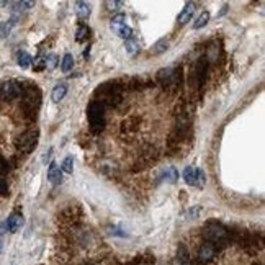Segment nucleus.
I'll return each instance as SVG.
<instances>
[{
  "instance_id": "obj_10",
  "label": "nucleus",
  "mask_w": 265,
  "mask_h": 265,
  "mask_svg": "<svg viewBox=\"0 0 265 265\" xmlns=\"http://www.w3.org/2000/svg\"><path fill=\"white\" fill-rule=\"evenodd\" d=\"M159 179L166 180V182H169V183H175L177 179H179V174H177V170L174 169V167H167L166 170H162V174Z\"/></svg>"
},
{
  "instance_id": "obj_22",
  "label": "nucleus",
  "mask_w": 265,
  "mask_h": 265,
  "mask_svg": "<svg viewBox=\"0 0 265 265\" xmlns=\"http://www.w3.org/2000/svg\"><path fill=\"white\" fill-rule=\"evenodd\" d=\"M208 21H210V13H208V12H203L201 15L197 18L195 23H193V28H195V30H200V28H203V26H205L206 23H208Z\"/></svg>"
},
{
  "instance_id": "obj_23",
  "label": "nucleus",
  "mask_w": 265,
  "mask_h": 265,
  "mask_svg": "<svg viewBox=\"0 0 265 265\" xmlns=\"http://www.w3.org/2000/svg\"><path fill=\"white\" fill-rule=\"evenodd\" d=\"M61 170H64L66 174H72L74 170V159L72 157H66L64 162H63V167H61Z\"/></svg>"
},
{
  "instance_id": "obj_20",
  "label": "nucleus",
  "mask_w": 265,
  "mask_h": 265,
  "mask_svg": "<svg viewBox=\"0 0 265 265\" xmlns=\"http://www.w3.org/2000/svg\"><path fill=\"white\" fill-rule=\"evenodd\" d=\"M125 50H126V52L128 54H136V52L139 51V43L136 41V39H132V38H130V39H126L125 41Z\"/></svg>"
},
{
  "instance_id": "obj_18",
  "label": "nucleus",
  "mask_w": 265,
  "mask_h": 265,
  "mask_svg": "<svg viewBox=\"0 0 265 265\" xmlns=\"http://www.w3.org/2000/svg\"><path fill=\"white\" fill-rule=\"evenodd\" d=\"M43 61H44V69H50V70H52L57 66V56L54 54V52H51V54H46L43 57Z\"/></svg>"
},
{
  "instance_id": "obj_6",
  "label": "nucleus",
  "mask_w": 265,
  "mask_h": 265,
  "mask_svg": "<svg viewBox=\"0 0 265 265\" xmlns=\"http://www.w3.org/2000/svg\"><path fill=\"white\" fill-rule=\"evenodd\" d=\"M7 228H8V231L10 232H17V231H20L21 226H23V216H21V213H12L10 216H8V219H7Z\"/></svg>"
},
{
  "instance_id": "obj_9",
  "label": "nucleus",
  "mask_w": 265,
  "mask_h": 265,
  "mask_svg": "<svg viewBox=\"0 0 265 265\" xmlns=\"http://www.w3.org/2000/svg\"><path fill=\"white\" fill-rule=\"evenodd\" d=\"M48 179H50L51 183L57 185L63 179V174H61V167L56 164V162H51L50 164V169H48Z\"/></svg>"
},
{
  "instance_id": "obj_5",
  "label": "nucleus",
  "mask_w": 265,
  "mask_h": 265,
  "mask_svg": "<svg viewBox=\"0 0 265 265\" xmlns=\"http://www.w3.org/2000/svg\"><path fill=\"white\" fill-rule=\"evenodd\" d=\"M159 79L164 87H174L177 81H180V74H177V69H166L159 72Z\"/></svg>"
},
{
  "instance_id": "obj_26",
  "label": "nucleus",
  "mask_w": 265,
  "mask_h": 265,
  "mask_svg": "<svg viewBox=\"0 0 265 265\" xmlns=\"http://www.w3.org/2000/svg\"><path fill=\"white\" fill-rule=\"evenodd\" d=\"M44 69V61H43V57H38L36 61H34V70H41Z\"/></svg>"
},
{
  "instance_id": "obj_3",
  "label": "nucleus",
  "mask_w": 265,
  "mask_h": 265,
  "mask_svg": "<svg viewBox=\"0 0 265 265\" xmlns=\"http://www.w3.org/2000/svg\"><path fill=\"white\" fill-rule=\"evenodd\" d=\"M183 180H185V183L192 185V187H198V188L205 187V182H206L205 172H203L201 169H197V167H193V166L185 167Z\"/></svg>"
},
{
  "instance_id": "obj_13",
  "label": "nucleus",
  "mask_w": 265,
  "mask_h": 265,
  "mask_svg": "<svg viewBox=\"0 0 265 265\" xmlns=\"http://www.w3.org/2000/svg\"><path fill=\"white\" fill-rule=\"evenodd\" d=\"M17 63H18L21 69H28L30 66H32V56L26 51H20L18 54H17Z\"/></svg>"
},
{
  "instance_id": "obj_11",
  "label": "nucleus",
  "mask_w": 265,
  "mask_h": 265,
  "mask_svg": "<svg viewBox=\"0 0 265 265\" xmlns=\"http://www.w3.org/2000/svg\"><path fill=\"white\" fill-rule=\"evenodd\" d=\"M198 257H200V260H203V262H208V260H211L215 257V247L211 244H205L200 249V254H198Z\"/></svg>"
},
{
  "instance_id": "obj_1",
  "label": "nucleus",
  "mask_w": 265,
  "mask_h": 265,
  "mask_svg": "<svg viewBox=\"0 0 265 265\" xmlns=\"http://www.w3.org/2000/svg\"><path fill=\"white\" fill-rule=\"evenodd\" d=\"M88 123H90V130L94 132H99L105 126V110L103 105L99 101H92L88 107Z\"/></svg>"
},
{
  "instance_id": "obj_7",
  "label": "nucleus",
  "mask_w": 265,
  "mask_h": 265,
  "mask_svg": "<svg viewBox=\"0 0 265 265\" xmlns=\"http://www.w3.org/2000/svg\"><path fill=\"white\" fill-rule=\"evenodd\" d=\"M193 13H195V3L188 2L187 5L183 7V10L179 13V18H177V21H179L180 25H187L190 20H192Z\"/></svg>"
},
{
  "instance_id": "obj_19",
  "label": "nucleus",
  "mask_w": 265,
  "mask_h": 265,
  "mask_svg": "<svg viewBox=\"0 0 265 265\" xmlns=\"http://www.w3.org/2000/svg\"><path fill=\"white\" fill-rule=\"evenodd\" d=\"M74 67V57H72V54H64V57H63V61H61V70L63 72H69L70 69Z\"/></svg>"
},
{
  "instance_id": "obj_16",
  "label": "nucleus",
  "mask_w": 265,
  "mask_h": 265,
  "mask_svg": "<svg viewBox=\"0 0 265 265\" xmlns=\"http://www.w3.org/2000/svg\"><path fill=\"white\" fill-rule=\"evenodd\" d=\"M125 25H126V17L123 15V13H120V15L115 17V18L112 20V23H110V26H112V30H113L115 33H116L118 30H121Z\"/></svg>"
},
{
  "instance_id": "obj_21",
  "label": "nucleus",
  "mask_w": 265,
  "mask_h": 265,
  "mask_svg": "<svg viewBox=\"0 0 265 265\" xmlns=\"http://www.w3.org/2000/svg\"><path fill=\"white\" fill-rule=\"evenodd\" d=\"M90 36V28L85 25H82V26H79L77 28V33H76V39L79 43H82V41H85V39Z\"/></svg>"
},
{
  "instance_id": "obj_8",
  "label": "nucleus",
  "mask_w": 265,
  "mask_h": 265,
  "mask_svg": "<svg viewBox=\"0 0 265 265\" xmlns=\"http://www.w3.org/2000/svg\"><path fill=\"white\" fill-rule=\"evenodd\" d=\"M74 10H76V15L79 17V18L85 20L90 17L92 8H90V3H87V2H76L74 3Z\"/></svg>"
},
{
  "instance_id": "obj_17",
  "label": "nucleus",
  "mask_w": 265,
  "mask_h": 265,
  "mask_svg": "<svg viewBox=\"0 0 265 265\" xmlns=\"http://www.w3.org/2000/svg\"><path fill=\"white\" fill-rule=\"evenodd\" d=\"M206 236L213 241H218L221 237H224V229L223 228H218V226H213L210 229H206Z\"/></svg>"
},
{
  "instance_id": "obj_25",
  "label": "nucleus",
  "mask_w": 265,
  "mask_h": 265,
  "mask_svg": "<svg viewBox=\"0 0 265 265\" xmlns=\"http://www.w3.org/2000/svg\"><path fill=\"white\" fill-rule=\"evenodd\" d=\"M107 7H110V10H120V7H123V2H107Z\"/></svg>"
},
{
  "instance_id": "obj_2",
  "label": "nucleus",
  "mask_w": 265,
  "mask_h": 265,
  "mask_svg": "<svg viewBox=\"0 0 265 265\" xmlns=\"http://www.w3.org/2000/svg\"><path fill=\"white\" fill-rule=\"evenodd\" d=\"M23 85L17 81H5L0 83V100H13L21 97Z\"/></svg>"
},
{
  "instance_id": "obj_15",
  "label": "nucleus",
  "mask_w": 265,
  "mask_h": 265,
  "mask_svg": "<svg viewBox=\"0 0 265 265\" xmlns=\"http://www.w3.org/2000/svg\"><path fill=\"white\" fill-rule=\"evenodd\" d=\"M167 48H169V41H167L166 38H162V39H159V41L151 48V52H152L154 56L162 54V52L167 51Z\"/></svg>"
},
{
  "instance_id": "obj_27",
  "label": "nucleus",
  "mask_w": 265,
  "mask_h": 265,
  "mask_svg": "<svg viewBox=\"0 0 265 265\" xmlns=\"http://www.w3.org/2000/svg\"><path fill=\"white\" fill-rule=\"evenodd\" d=\"M0 193H7V185L3 182V179H0Z\"/></svg>"
},
{
  "instance_id": "obj_4",
  "label": "nucleus",
  "mask_w": 265,
  "mask_h": 265,
  "mask_svg": "<svg viewBox=\"0 0 265 265\" xmlns=\"http://www.w3.org/2000/svg\"><path fill=\"white\" fill-rule=\"evenodd\" d=\"M38 136H39L38 130H30V131L23 132V134L18 138V141H17V148H18V151L32 152L38 144Z\"/></svg>"
},
{
  "instance_id": "obj_12",
  "label": "nucleus",
  "mask_w": 265,
  "mask_h": 265,
  "mask_svg": "<svg viewBox=\"0 0 265 265\" xmlns=\"http://www.w3.org/2000/svg\"><path fill=\"white\" fill-rule=\"evenodd\" d=\"M66 94H67V87L64 85V83H59V85H56L54 88H52V94H51V99L52 101H61L66 97Z\"/></svg>"
},
{
  "instance_id": "obj_24",
  "label": "nucleus",
  "mask_w": 265,
  "mask_h": 265,
  "mask_svg": "<svg viewBox=\"0 0 265 265\" xmlns=\"http://www.w3.org/2000/svg\"><path fill=\"white\" fill-rule=\"evenodd\" d=\"M116 34H118L120 38H123V39H130V38H132V30H131L128 25H125L121 30H118Z\"/></svg>"
},
{
  "instance_id": "obj_14",
  "label": "nucleus",
  "mask_w": 265,
  "mask_h": 265,
  "mask_svg": "<svg viewBox=\"0 0 265 265\" xmlns=\"http://www.w3.org/2000/svg\"><path fill=\"white\" fill-rule=\"evenodd\" d=\"M15 25H17V20H13V18L3 21V23H0V38H7Z\"/></svg>"
}]
</instances>
